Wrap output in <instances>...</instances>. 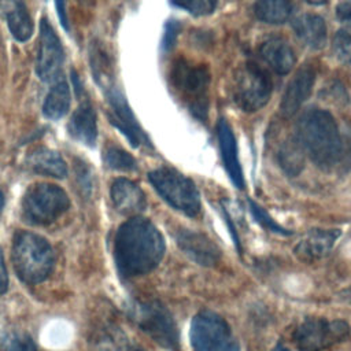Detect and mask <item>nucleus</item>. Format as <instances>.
I'll return each mask as SVG.
<instances>
[{
    "label": "nucleus",
    "mask_w": 351,
    "mask_h": 351,
    "mask_svg": "<svg viewBox=\"0 0 351 351\" xmlns=\"http://www.w3.org/2000/svg\"><path fill=\"white\" fill-rule=\"evenodd\" d=\"M248 204H250V211L254 217V219L262 226L265 228L266 230L269 232H273V233H277V234H282V236H289L292 234V230H288L285 228H282L280 223H277L269 214L265 208H262L258 203H255L254 200H248Z\"/></svg>",
    "instance_id": "bb28decb"
},
{
    "label": "nucleus",
    "mask_w": 351,
    "mask_h": 351,
    "mask_svg": "<svg viewBox=\"0 0 351 351\" xmlns=\"http://www.w3.org/2000/svg\"><path fill=\"white\" fill-rule=\"evenodd\" d=\"M67 130L70 136L86 147H93L97 138V122L93 106L88 99L81 100L78 108L73 112Z\"/></svg>",
    "instance_id": "a211bd4d"
},
{
    "label": "nucleus",
    "mask_w": 351,
    "mask_h": 351,
    "mask_svg": "<svg viewBox=\"0 0 351 351\" xmlns=\"http://www.w3.org/2000/svg\"><path fill=\"white\" fill-rule=\"evenodd\" d=\"M4 351H37V347L27 335L15 333L5 341Z\"/></svg>",
    "instance_id": "c756f323"
},
{
    "label": "nucleus",
    "mask_w": 351,
    "mask_h": 351,
    "mask_svg": "<svg viewBox=\"0 0 351 351\" xmlns=\"http://www.w3.org/2000/svg\"><path fill=\"white\" fill-rule=\"evenodd\" d=\"M189 340L193 351H239L230 326L211 310H202L192 318Z\"/></svg>",
    "instance_id": "6e6552de"
},
{
    "label": "nucleus",
    "mask_w": 351,
    "mask_h": 351,
    "mask_svg": "<svg viewBox=\"0 0 351 351\" xmlns=\"http://www.w3.org/2000/svg\"><path fill=\"white\" fill-rule=\"evenodd\" d=\"M130 317L156 344L170 351H180V335L171 313L158 300L134 302Z\"/></svg>",
    "instance_id": "423d86ee"
},
{
    "label": "nucleus",
    "mask_w": 351,
    "mask_h": 351,
    "mask_svg": "<svg viewBox=\"0 0 351 351\" xmlns=\"http://www.w3.org/2000/svg\"><path fill=\"white\" fill-rule=\"evenodd\" d=\"M292 5L289 0H258L254 5L255 16L270 25H280L291 16Z\"/></svg>",
    "instance_id": "393cba45"
},
{
    "label": "nucleus",
    "mask_w": 351,
    "mask_h": 351,
    "mask_svg": "<svg viewBox=\"0 0 351 351\" xmlns=\"http://www.w3.org/2000/svg\"><path fill=\"white\" fill-rule=\"evenodd\" d=\"M178 32H180V25L176 21H169L166 23L165 34H163V41H162V47L165 49H170L174 45Z\"/></svg>",
    "instance_id": "7c9ffc66"
},
{
    "label": "nucleus",
    "mask_w": 351,
    "mask_h": 351,
    "mask_svg": "<svg viewBox=\"0 0 351 351\" xmlns=\"http://www.w3.org/2000/svg\"><path fill=\"white\" fill-rule=\"evenodd\" d=\"M104 163L107 165V167L114 169V170H119V171H132L137 169V162L136 159L126 152L125 149L119 148V147H108L104 151L103 155Z\"/></svg>",
    "instance_id": "a878e982"
},
{
    "label": "nucleus",
    "mask_w": 351,
    "mask_h": 351,
    "mask_svg": "<svg viewBox=\"0 0 351 351\" xmlns=\"http://www.w3.org/2000/svg\"><path fill=\"white\" fill-rule=\"evenodd\" d=\"M340 236L339 229H310L293 248L295 256L306 263L319 261L329 255Z\"/></svg>",
    "instance_id": "4468645a"
},
{
    "label": "nucleus",
    "mask_w": 351,
    "mask_h": 351,
    "mask_svg": "<svg viewBox=\"0 0 351 351\" xmlns=\"http://www.w3.org/2000/svg\"><path fill=\"white\" fill-rule=\"evenodd\" d=\"M171 81L189 104L191 112L199 119H206L208 110L210 71L204 64H191L178 59L171 70Z\"/></svg>",
    "instance_id": "0eeeda50"
},
{
    "label": "nucleus",
    "mask_w": 351,
    "mask_h": 351,
    "mask_svg": "<svg viewBox=\"0 0 351 351\" xmlns=\"http://www.w3.org/2000/svg\"><path fill=\"white\" fill-rule=\"evenodd\" d=\"M166 244L158 228L143 217L123 222L114 237V259L118 273L125 278L152 271L165 255Z\"/></svg>",
    "instance_id": "f257e3e1"
},
{
    "label": "nucleus",
    "mask_w": 351,
    "mask_h": 351,
    "mask_svg": "<svg viewBox=\"0 0 351 351\" xmlns=\"http://www.w3.org/2000/svg\"><path fill=\"white\" fill-rule=\"evenodd\" d=\"M333 51L341 62L351 64V30L343 29L335 34Z\"/></svg>",
    "instance_id": "c85d7f7f"
},
{
    "label": "nucleus",
    "mask_w": 351,
    "mask_h": 351,
    "mask_svg": "<svg viewBox=\"0 0 351 351\" xmlns=\"http://www.w3.org/2000/svg\"><path fill=\"white\" fill-rule=\"evenodd\" d=\"M350 336V325L343 319L306 318L293 332V343L299 351H324L344 341Z\"/></svg>",
    "instance_id": "9d476101"
},
{
    "label": "nucleus",
    "mask_w": 351,
    "mask_h": 351,
    "mask_svg": "<svg viewBox=\"0 0 351 351\" xmlns=\"http://www.w3.org/2000/svg\"><path fill=\"white\" fill-rule=\"evenodd\" d=\"M271 81L267 73L254 62L241 64L234 75L233 100L243 111L261 110L270 99Z\"/></svg>",
    "instance_id": "1a4fd4ad"
},
{
    "label": "nucleus",
    "mask_w": 351,
    "mask_h": 351,
    "mask_svg": "<svg viewBox=\"0 0 351 351\" xmlns=\"http://www.w3.org/2000/svg\"><path fill=\"white\" fill-rule=\"evenodd\" d=\"M336 15L343 23L351 27V0L340 1L336 8Z\"/></svg>",
    "instance_id": "2f4dec72"
},
{
    "label": "nucleus",
    "mask_w": 351,
    "mask_h": 351,
    "mask_svg": "<svg viewBox=\"0 0 351 351\" xmlns=\"http://www.w3.org/2000/svg\"><path fill=\"white\" fill-rule=\"evenodd\" d=\"M170 3L195 16H204L215 11L218 0H170Z\"/></svg>",
    "instance_id": "cd10ccee"
},
{
    "label": "nucleus",
    "mask_w": 351,
    "mask_h": 351,
    "mask_svg": "<svg viewBox=\"0 0 351 351\" xmlns=\"http://www.w3.org/2000/svg\"><path fill=\"white\" fill-rule=\"evenodd\" d=\"M273 351H289V350H288V348H285L284 346H280V344H278Z\"/></svg>",
    "instance_id": "e433bc0d"
},
{
    "label": "nucleus",
    "mask_w": 351,
    "mask_h": 351,
    "mask_svg": "<svg viewBox=\"0 0 351 351\" xmlns=\"http://www.w3.org/2000/svg\"><path fill=\"white\" fill-rule=\"evenodd\" d=\"M132 351H144V350H141V348H136V350H132Z\"/></svg>",
    "instance_id": "4c0bfd02"
},
{
    "label": "nucleus",
    "mask_w": 351,
    "mask_h": 351,
    "mask_svg": "<svg viewBox=\"0 0 351 351\" xmlns=\"http://www.w3.org/2000/svg\"><path fill=\"white\" fill-rule=\"evenodd\" d=\"M296 37L311 49H321L326 44V23L319 15L302 14L292 21Z\"/></svg>",
    "instance_id": "aec40b11"
},
{
    "label": "nucleus",
    "mask_w": 351,
    "mask_h": 351,
    "mask_svg": "<svg viewBox=\"0 0 351 351\" xmlns=\"http://www.w3.org/2000/svg\"><path fill=\"white\" fill-rule=\"evenodd\" d=\"M63 62L64 52L62 43L48 19L43 18L40 22L38 49L36 62V71L38 78L44 82H56L58 80H60Z\"/></svg>",
    "instance_id": "9b49d317"
},
{
    "label": "nucleus",
    "mask_w": 351,
    "mask_h": 351,
    "mask_svg": "<svg viewBox=\"0 0 351 351\" xmlns=\"http://www.w3.org/2000/svg\"><path fill=\"white\" fill-rule=\"evenodd\" d=\"M261 58L277 74H287L296 63V56L291 45L280 37H271L259 47Z\"/></svg>",
    "instance_id": "6ab92c4d"
},
{
    "label": "nucleus",
    "mask_w": 351,
    "mask_h": 351,
    "mask_svg": "<svg viewBox=\"0 0 351 351\" xmlns=\"http://www.w3.org/2000/svg\"><path fill=\"white\" fill-rule=\"evenodd\" d=\"M148 180L156 193L174 210L195 218L202 211L200 193L195 182L180 171L160 167L148 173Z\"/></svg>",
    "instance_id": "20e7f679"
},
{
    "label": "nucleus",
    "mask_w": 351,
    "mask_h": 351,
    "mask_svg": "<svg viewBox=\"0 0 351 351\" xmlns=\"http://www.w3.org/2000/svg\"><path fill=\"white\" fill-rule=\"evenodd\" d=\"M304 149L296 136L288 137L278 149V163L291 177H296L304 167Z\"/></svg>",
    "instance_id": "b1692460"
},
{
    "label": "nucleus",
    "mask_w": 351,
    "mask_h": 351,
    "mask_svg": "<svg viewBox=\"0 0 351 351\" xmlns=\"http://www.w3.org/2000/svg\"><path fill=\"white\" fill-rule=\"evenodd\" d=\"M314 82L315 71L311 66H303L295 73L280 103V112L284 118H291L298 112L302 104L310 97Z\"/></svg>",
    "instance_id": "2eb2a0df"
},
{
    "label": "nucleus",
    "mask_w": 351,
    "mask_h": 351,
    "mask_svg": "<svg viewBox=\"0 0 351 351\" xmlns=\"http://www.w3.org/2000/svg\"><path fill=\"white\" fill-rule=\"evenodd\" d=\"M70 207L67 193L55 184L30 185L21 202V215L29 225L44 226L55 222Z\"/></svg>",
    "instance_id": "39448f33"
},
{
    "label": "nucleus",
    "mask_w": 351,
    "mask_h": 351,
    "mask_svg": "<svg viewBox=\"0 0 351 351\" xmlns=\"http://www.w3.org/2000/svg\"><path fill=\"white\" fill-rule=\"evenodd\" d=\"M307 3H310V4H313V5H321V4H325V3H328L329 0H306Z\"/></svg>",
    "instance_id": "f704fd0d"
},
{
    "label": "nucleus",
    "mask_w": 351,
    "mask_h": 351,
    "mask_svg": "<svg viewBox=\"0 0 351 351\" xmlns=\"http://www.w3.org/2000/svg\"><path fill=\"white\" fill-rule=\"evenodd\" d=\"M218 132V141H219V149L221 156L223 162V167L226 169V173L233 182V185L239 189H244L245 181L241 170V165L237 155V144L234 134L230 129V126L226 123V121L221 119L217 125Z\"/></svg>",
    "instance_id": "f3484780"
},
{
    "label": "nucleus",
    "mask_w": 351,
    "mask_h": 351,
    "mask_svg": "<svg viewBox=\"0 0 351 351\" xmlns=\"http://www.w3.org/2000/svg\"><path fill=\"white\" fill-rule=\"evenodd\" d=\"M56 10H58V15H59V21L63 29L69 30V22H67V12H66V0H53Z\"/></svg>",
    "instance_id": "72a5a7b5"
},
{
    "label": "nucleus",
    "mask_w": 351,
    "mask_h": 351,
    "mask_svg": "<svg viewBox=\"0 0 351 351\" xmlns=\"http://www.w3.org/2000/svg\"><path fill=\"white\" fill-rule=\"evenodd\" d=\"M111 200L123 215H136L145 210L147 199L143 189L128 178H117L111 185Z\"/></svg>",
    "instance_id": "dca6fc26"
},
{
    "label": "nucleus",
    "mask_w": 351,
    "mask_h": 351,
    "mask_svg": "<svg viewBox=\"0 0 351 351\" xmlns=\"http://www.w3.org/2000/svg\"><path fill=\"white\" fill-rule=\"evenodd\" d=\"M70 88L64 80H58L51 86L43 104V114L49 119H60L70 108Z\"/></svg>",
    "instance_id": "5701e85b"
},
{
    "label": "nucleus",
    "mask_w": 351,
    "mask_h": 351,
    "mask_svg": "<svg viewBox=\"0 0 351 351\" xmlns=\"http://www.w3.org/2000/svg\"><path fill=\"white\" fill-rule=\"evenodd\" d=\"M3 207H4V195H3V192L0 191V215H1Z\"/></svg>",
    "instance_id": "c9c22d12"
},
{
    "label": "nucleus",
    "mask_w": 351,
    "mask_h": 351,
    "mask_svg": "<svg viewBox=\"0 0 351 351\" xmlns=\"http://www.w3.org/2000/svg\"><path fill=\"white\" fill-rule=\"evenodd\" d=\"M5 21L12 37L21 43L27 41L33 34V19L23 0H1Z\"/></svg>",
    "instance_id": "4be33fe9"
},
{
    "label": "nucleus",
    "mask_w": 351,
    "mask_h": 351,
    "mask_svg": "<svg viewBox=\"0 0 351 351\" xmlns=\"http://www.w3.org/2000/svg\"><path fill=\"white\" fill-rule=\"evenodd\" d=\"M26 166L41 176L53 178H64L67 176V166L62 156L49 148L37 147L32 149L25 160Z\"/></svg>",
    "instance_id": "412c9836"
},
{
    "label": "nucleus",
    "mask_w": 351,
    "mask_h": 351,
    "mask_svg": "<svg viewBox=\"0 0 351 351\" xmlns=\"http://www.w3.org/2000/svg\"><path fill=\"white\" fill-rule=\"evenodd\" d=\"M55 262L51 244L32 232H16L12 241V265L16 276L26 284L48 278Z\"/></svg>",
    "instance_id": "7ed1b4c3"
},
{
    "label": "nucleus",
    "mask_w": 351,
    "mask_h": 351,
    "mask_svg": "<svg viewBox=\"0 0 351 351\" xmlns=\"http://www.w3.org/2000/svg\"><path fill=\"white\" fill-rule=\"evenodd\" d=\"M296 138L310 159L321 169L333 167L341 158L343 143L333 115L310 108L296 123Z\"/></svg>",
    "instance_id": "f03ea898"
},
{
    "label": "nucleus",
    "mask_w": 351,
    "mask_h": 351,
    "mask_svg": "<svg viewBox=\"0 0 351 351\" xmlns=\"http://www.w3.org/2000/svg\"><path fill=\"white\" fill-rule=\"evenodd\" d=\"M7 289H8V273H7L4 258L0 250V295L5 293Z\"/></svg>",
    "instance_id": "473e14b6"
},
{
    "label": "nucleus",
    "mask_w": 351,
    "mask_h": 351,
    "mask_svg": "<svg viewBox=\"0 0 351 351\" xmlns=\"http://www.w3.org/2000/svg\"><path fill=\"white\" fill-rule=\"evenodd\" d=\"M107 100L110 106V110H108L110 122L128 138L130 145L137 148L143 144H149L134 114L132 112L125 96L118 89L110 86L107 89Z\"/></svg>",
    "instance_id": "f8f14e48"
},
{
    "label": "nucleus",
    "mask_w": 351,
    "mask_h": 351,
    "mask_svg": "<svg viewBox=\"0 0 351 351\" xmlns=\"http://www.w3.org/2000/svg\"><path fill=\"white\" fill-rule=\"evenodd\" d=\"M176 243L178 248L195 263L210 267L219 262V247L204 233L189 229H178L176 232Z\"/></svg>",
    "instance_id": "ddd939ff"
}]
</instances>
